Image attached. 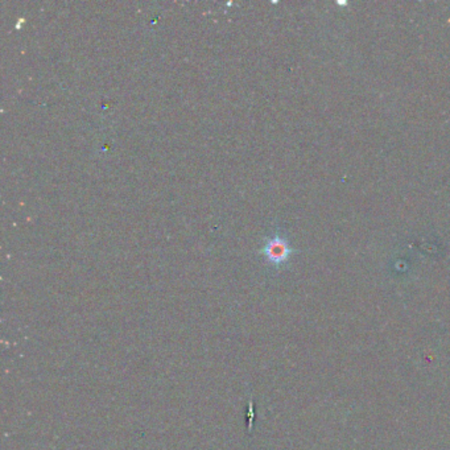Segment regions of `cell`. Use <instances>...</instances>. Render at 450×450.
<instances>
[{
	"instance_id": "6da1fadb",
	"label": "cell",
	"mask_w": 450,
	"mask_h": 450,
	"mask_svg": "<svg viewBox=\"0 0 450 450\" xmlns=\"http://www.w3.org/2000/svg\"><path fill=\"white\" fill-rule=\"evenodd\" d=\"M262 252L265 254L270 263L280 265L288 262L290 256L292 255V248L287 239L282 238L280 235H275L267 240Z\"/></svg>"
}]
</instances>
